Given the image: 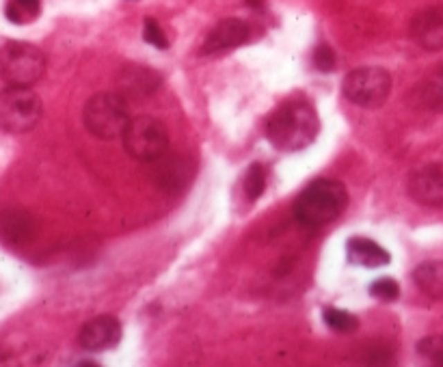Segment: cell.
<instances>
[{
    "label": "cell",
    "mask_w": 443,
    "mask_h": 367,
    "mask_svg": "<svg viewBox=\"0 0 443 367\" xmlns=\"http://www.w3.org/2000/svg\"><path fill=\"white\" fill-rule=\"evenodd\" d=\"M121 141L130 158L141 162H156L169 149V132L163 121L150 115H141L128 121Z\"/></svg>",
    "instance_id": "obj_5"
},
{
    "label": "cell",
    "mask_w": 443,
    "mask_h": 367,
    "mask_svg": "<svg viewBox=\"0 0 443 367\" xmlns=\"http://www.w3.org/2000/svg\"><path fill=\"white\" fill-rule=\"evenodd\" d=\"M5 15L11 24L17 26L33 24L42 15V3L39 0H7Z\"/></svg>",
    "instance_id": "obj_17"
},
{
    "label": "cell",
    "mask_w": 443,
    "mask_h": 367,
    "mask_svg": "<svg viewBox=\"0 0 443 367\" xmlns=\"http://www.w3.org/2000/svg\"><path fill=\"white\" fill-rule=\"evenodd\" d=\"M346 255L350 264L363 266V268H383L392 261V255H389L381 244L361 236H354L346 242Z\"/></svg>",
    "instance_id": "obj_14"
},
{
    "label": "cell",
    "mask_w": 443,
    "mask_h": 367,
    "mask_svg": "<svg viewBox=\"0 0 443 367\" xmlns=\"http://www.w3.org/2000/svg\"><path fill=\"white\" fill-rule=\"evenodd\" d=\"M46 55L33 44L9 41L0 48V78L11 86H33L46 74Z\"/></svg>",
    "instance_id": "obj_4"
},
{
    "label": "cell",
    "mask_w": 443,
    "mask_h": 367,
    "mask_svg": "<svg viewBox=\"0 0 443 367\" xmlns=\"http://www.w3.org/2000/svg\"><path fill=\"white\" fill-rule=\"evenodd\" d=\"M344 97L359 109H381L392 93V74L383 67H359L342 82Z\"/></svg>",
    "instance_id": "obj_7"
},
{
    "label": "cell",
    "mask_w": 443,
    "mask_h": 367,
    "mask_svg": "<svg viewBox=\"0 0 443 367\" xmlns=\"http://www.w3.org/2000/svg\"><path fill=\"white\" fill-rule=\"evenodd\" d=\"M413 281L433 301H443V259L424 261L413 270Z\"/></svg>",
    "instance_id": "obj_16"
},
{
    "label": "cell",
    "mask_w": 443,
    "mask_h": 367,
    "mask_svg": "<svg viewBox=\"0 0 443 367\" xmlns=\"http://www.w3.org/2000/svg\"><path fill=\"white\" fill-rule=\"evenodd\" d=\"M335 63H338V59H335V52L331 50V46L320 44L314 50V67L318 72H333Z\"/></svg>",
    "instance_id": "obj_23"
},
{
    "label": "cell",
    "mask_w": 443,
    "mask_h": 367,
    "mask_svg": "<svg viewBox=\"0 0 443 367\" xmlns=\"http://www.w3.org/2000/svg\"><path fill=\"white\" fill-rule=\"evenodd\" d=\"M417 352H419V357L428 359L431 363L443 365V335H431V337L419 339Z\"/></svg>",
    "instance_id": "obj_21"
},
{
    "label": "cell",
    "mask_w": 443,
    "mask_h": 367,
    "mask_svg": "<svg viewBox=\"0 0 443 367\" xmlns=\"http://www.w3.org/2000/svg\"><path fill=\"white\" fill-rule=\"evenodd\" d=\"M348 205V190L338 180H316L294 201V218L309 229L333 223Z\"/></svg>",
    "instance_id": "obj_2"
},
{
    "label": "cell",
    "mask_w": 443,
    "mask_h": 367,
    "mask_svg": "<svg viewBox=\"0 0 443 367\" xmlns=\"http://www.w3.org/2000/svg\"><path fill=\"white\" fill-rule=\"evenodd\" d=\"M128 106L119 93H98L89 97L82 109V124L87 132L100 141H115L121 138L128 126Z\"/></svg>",
    "instance_id": "obj_3"
},
{
    "label": "cell",
    "mask_w": 443,
    "mask_h": 367,
    "mask_svg": "<svg viewBox=\"0 0 443 367\" xmlns=\"http://www.w3.org/2000/svg\"><path fill=\"white\" fill-rule=\"evenodd\" d=\"M246 3H249V7H255V9L264 7V0H246Z\"/></svg>",
    "instance_id": "obj_24"
},
{
    "label": "cell",
    "mask_w": 443,
    "mask_h": 367,
    "mask_svg": "<svg viewBox=\"0 0 443 367\" xmlns=\"http://www.w3.org/2000/svg\"><path fill=\"white\" fill-rule=\"evenodd\" d=\"M409 102L419 111H443V67L413 86Z\"/></svg>",
    "instance_id": "obj_15"
},
{
    "label": "cell",
    "mask_w": 443,
    "mask_h": 367,
    "mask_svg": "<svg viewBox=\"0 0 443 367\" xmlns=\"http://www.w3.org/2000/svg\"><path fill=\"white\" fill-rule=\"evenodd\" d=\"M35 229H37V225H35L33 214L24 212L20 207H11L5 209V212H0V238L9 244H24L28 240H33Z\"/></svg>",
    "instance_id": "obj_13"
},
{
    "label": "cell",
    "mask_w": 443,
    "mask_h": 367,
    "mask_svg": "<svg viewBox=\"0 0 443 367\" xmlns=\"http://www.w3.org/2000/svg\"><path fill=\"white\" fill-rule=\"evenodd\" d=\"M121 339V324L115 316H98L89 320L78 333V344L87 352H102L115 348Z\"/></svg>",
    "instance_id": "obj_10"
},
{
    "label": "cell",
    "mask_w": 443,
    "mask_h": 367,
    "mask_svg": "<svg viewBox=\"0 0 443 367\" xmlns=\"http://www.w3.org/2000/svg\"><path fill=\"white\" fill-rule=\"evenodd\" d=\"M143 39H145L150 46L158 48V50H165V48L169 46L165 30L161 28V24H158V22L154 20V17H147L145 24H143Z\"/></svg>",
    "instance_id": "obj_22"
},
{
    "label": "cell",
    "mask_w": 443,
    "mask_h": 367,
    "mask_svg": "<svg viewBox=\"0 0 443 367\" xmlns=\"http://www.w3.org/2000/svg\"><path fill=\"white\" fill-rule=\"evenodd\" d=\"M323 318H325V324L331 330H335V333H354V330L359 328V320L344 309L329 307V309H325Z\"/></svg>",
    "instance_id": "obj_18"
},
{
    "label": "cell",
    "mask_w": 443,
    "mask_h": 367,
    "mask_svg": "<svg viewBox=\"0 0 443 367\" xmlns=\"http://www.w3.org/2000/svg\"><path fill=\"white\" fill-rule=\"evenodd\" d=\"M320 130V121L311 104L294 100L279 106L266 126V136L279 151H300L311 145Z\"/></svg>",
    "instance_id": "obj_1"
},
{
    "label": "cell",
    "mask_w": 443,
    "mask_h": 367,
    "mask_svg": "<svg viewBox=\"0 0 443 367\" xmlns=\"http://www.w3.org/2000/svg\"><path fill=\"white\" fill-rule=\"evenodd\" d=\"M42 100L30 86H7L0 91V128L9 134L30 132L42 119Z\"/></svg>",
    "instance_id": "obj_6"
},
{
    "label": "cell",
    "mask_w": 443,
    "mask_h": 367,
    "mask_svg": "<svg viewBox=\"0 0 443 367\" xmlns=\"http://www.w3.org/2000/svg\"><path fill=\"white\" fill-rule=\"evenodd\" d=\"M409 30L422 50H443V7H431L415 13Z\"/></svg>",
    "instance_id": "obj_12"
},
{
    "label": "cell",
    "mask_w": 443,
    "mask_h": 367,
    "mask_svg": "<svg viewBox=\"0 0 443 367\" xmlns=\"http://www.w3.org/2000/svg\"><path fill=\"white\" fill-rule=\"evenodd\" d=\"M409 197L426 207L443 205V164H426L417 169L406 184Z\"/></svg>",
    "instance_id": "obj_8"
},
{
    "label": "cell",
    "mask_w": 443,
    "mask_h": 367,
    "mask_svg": "<svg viewBox=\"0 0 443 367\" xmlns=\"http://www.w3.org/2000/svg\"><path fill=\"white\" fill-rule=\"evenodd\" d=\"M251 39V26L238 17H225L210 30L201 48L204 55H219L225 50H234Z\"/></svg>",
    "instance_id": "obj_11"
},
{
    "label": "cell",
    "mask_w": 443,
    "mask_h": 367,
    "mask_svg": "<svg viewBox=\"0 0 443 367\" xmlns=\"http://www.w3.org/2000/svg\"><path fill=\"white\" fill-rule=\"evenodd\" d=\"M244 192L251 201L260 199L262 192L266 190V169L262 164H251L244 176Z\"/></svg>",
    "instance_id": "obj_19"
},
{
    "label": "cell",
    "mask_w": 443,
    "mask_h": 367,
    "mask_svg": "<svg viewBox=\"0 0 443 367\" xmlns=\"http://www.w3.org/2000/svg\"><path fill=\"white\" fill-rule=\"evenodd\" d=\"M158 86H161V76L150 67L132 63L117 72V93L123 100H145L158 91Z\"/></svg>",
    "instance_id": "obj_9"
},
{
    "label": "cell",
    "mask_w": 443,
    "mask_h": 367,
    "mask_svg": "<svg viewBox=\"0 0 443 367\" xmlns=\"http://www.w3.org/2000/svg\"><path fill=\"white\" fill-rule=\"evenodd\" d=\"M370 294L383 303H394L400 299V285L392 276H381L370 285Z\"/></svg>",
    "instance_id": "obj_20"
}]
</instances>
